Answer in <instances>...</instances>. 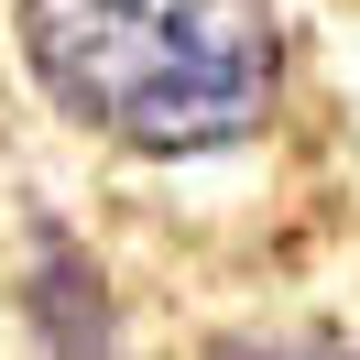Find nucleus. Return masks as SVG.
<instances>
[{
    "mask_svg": "<svg viewBox=\"0 0 360 360\" xmlns=\"http://www.w3.org/2000/svg\"><path fill=\"white\" fill-rule=\"evenodd\" d=\"M22 66L66 120L131 153H219L273 120V0H22Z\"/></svg>",
    "mask_w": 360,
    "mask_h": 360,
    "instance_id": "1",
    "label": "nucleus"
},
{
    "mask_svg": "<svg viewBox=\"0 0 360 360\" xmlns=\"http://www.w3.org/2000/svg\"><path fill=\"white\" fill-rule=\"evenodd\" d=\"M33 316H44V338H55L66 360H98V349H110V306H98L88 262H77L66 240L44 251V306H33Z\"/></svg>",
    "mask_w": 360,
    "mask_h": 360,
    "instance_id": "2",
    "label": "nucleus"
},
{
    "mask_svg": "<svg viewBox=\"0 0 360 360\" xmlns=\"http://www.w3.org/2000/svg\"><path fill=\"white\" fill-rule=\"evenodd\" d=\"M207 360H360V349H338V338H316V328H262V338H229V349H207Z\"/></svg>",
    "mask_w": 360,
    "mask_h": 360,
    "instance_id": "3",
    "label": "nucleus"
}]
</instances>
